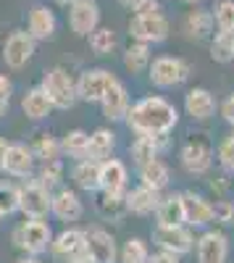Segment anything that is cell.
<instances>
[{"label":"cell","mask_w":234,"mask_h":263,"mask_svg":"<svg viewBox=\"0 0 234 263\" xmlns=\"http://www.w3.org/2000/svg\"><path fill=\"white\" fill-rule=\"evenodd\" d=\"M113 150H116V135L111 129L100 126L90 135V145H87V158L90 161H98V163L108 161V158H113Z\"/></svg>","instance_id":"4316f807"},{"label":"cell","mask_w":234,"mask_h":263,"mask_svg":"<svg viewBox=\"0 0 234 263\" xmlns=\"http://www.w3.org/2000/svg\"><path fill=\"white\" fill-rule=\"evenodd\" d=\"M50 213L63 224H74L82 218L84 205L79 200V195L69 187H61L58 192H53V203H50Z\"/></svg>","instance_id":"e0dca14e"},{"label":"cell","mask_w":234,"mask_h":263,"mask_svg":"<svg viewBox=\"0 0 234 263\" xmlns=\"http://www.w3.org/2000/svg\"><path fill=\"white\" fill-rule=\"evenodd\" d=\"M213 16H210V11H203V8H195V11H189L182 21V32L189 37V40H208L210 34H213Z\"/></svg>","instance_id":"d4e9b609"},{"label":"cell","mask_w":234,"mask_h":263,"mask_svg":"<svg viewBox=\"0 0 234 263\" xmlns=\"http://www.w3.org/2000/svg\"><path fill=\"white\" fill-rule=\"evenodd\" d=\"M18 213V187L0 182V216H13Z\"/></svg>","instance_id":"f35d334b"},{"label":"cell","mask_w":234,"mask_h":263,"mask_svg":"<svg viewBox=\"0 0 234 263\" xmlns=\"http://www.w3.org/2000/svg\"><path fill=\"white\" fill-rule=\"evenodd\" d=\"M50 255L61 263H69L74 258H84V229L69 227L58 234H53L50 239Z\"/></svg>","instance_id":"8fae6325"},{"label":"cell","mask_w":234,"mask_h":263,"mask_svg":"<svg viewBox=\"0 0 234 263\" xmlns=\"http://www.w3.org/2000/svg\"><path fill=\"white\" fill-rule=\"evenodd\" d=\"M168 34H171V21L163 13H147V16H132L129 18V37L134 42L155 45V42H163Z\"/></svg>","instance_id":"ba28073f"},{"label":"cell","mask_w":234,"mask_h":263,"mask_svg":"<svg viewBox=\"0 0 234 263\" xmlns=\"http://www.w3.org/2000/svg\"><path fill=\"white\" fill-rule=\"evenodd\" d=\"M11 95H13V82L0 74V119L8 114V105H11Z\"/></svg>","instance_id":"b9f144b4"},{"label":"cell","mask_w":234,"mask_h":263,"mask_svg":"<svg viewBox=\"0 0 234 263\" xmlns=\"http://www.w3.org/2000/svg\"><path fill=\"white\" fill-rule=\"evenodd\" d=\"M182 203H184V224L187 227L200 229L213 221V203L208 197H203L200 192H195V190L182 192Z\"/></svg>","instance_id":"9a60e30c"},{"label":"cell","mask_w":234,"mask_h":263,"mask_svg":"<svg viewBox=\"0 0 234 263\" xmlns=\"http://www.w3.org/2000/svg\"><path fill=\"white\" fill-rule=\"evenodd\" d=\"M3 171L11 174L13 179H29L32 174H34V156H32L29 145H24V142H11V145H8V153H6Z\"/></svg>","instance_id":"2e32d148"},{"label":"cell","mask_w":234,"mask_h":263,"mask_svg":"<svg viewBox=\"0 0 234 263\" xmlns=\"http://www.w3.org/2000/svg\"><path fill=\"white\" fill-rule=\"evenodd\" d=\"M55 27H58V21H55V13L48 8V6H34L29 11V18H27V32L34 42L40 40H50L55 34Z\"/></svg>","instance_id":"ffe728a7"},{"label":"cell","mask_w":234,"mask_h":263,"mask_svg":"<svg viewBox=\"0 0 234 263\" xmlns=\"http://www.w3.org/2000/svg\"><path fill=\"white\" fill-rule=\"evenodd\" d=\"M134 3H137V0H119V6H121V8H129V11H132Z\"/></svg>","instance_id":"681fc988"},{"label":"cell","mask_w":234,"mask_h":263,"mask_svg":"<svg viewBox=\"0 0 234 263\" xmlns=\"http://www.w3.org/2000/svg\"><path fill=\"white\" fill-rule=\"evenodd\" d=\"M184 111L192 121H208L216 114V98L205 87H192L184 95Z\"/></svg>","instance_id":"d6986e66"},{"label":"cell","mask_w":234,"mask_h":263,"mask_svg":"<svg viewBox=\"0 0 234 263\" xmlns=\"http://www.w3.org/2000/svg\"><path fill=\"white\" fill-rule=\"evenodd\" d=\"M113 82H116V77L108 69H87L76 79V98L84 103H100Z\"/></svg>","instance_id":"30bf717a"},{"label":"cell","mask_w":234,"mask_h":263,"mask_svg":"<svg viewBox=\"0 0 234 263\" xmlns=\"http://www.w3.org/2000/svg\"><path fill=\"white\" fill-rule=\"evenodd\" d=\"M95 211L105 218V221H119V218H124V213H129L126 211V192H103V190H98Z\"/></svg>","instance_id":"83f0119b"},{"label":"cell","mask_w":234,"mask_h":263,"mask_svg":"<svg viewBox=\"0 0 234 263\" xmlns=\"http://www.w3.org/2000/svg\"><path fill=\"white\" fill-rule=\"evenodd\" d=\"M153 242L158 250L171 253V255H187L195 248V232L187 224L182 227H155L153 229Z\"/></svg>","instance_id":"9c48e42d"},{"label":"cell","mask_w":234,"mask_h":263,"mask_svg":"<svg viewBox=\"0 0 234 263\" xmlns=\"http://www.w3.org/2000/svg\"><path fill=\"white\" fill-rule=\"evenodd\" d=\"M210 16H213V24L219 29L234 32V0H219V3L210 8Z\"/></svg>","instance_id":"74e56055"},{"label":"cell","mask_w":234,"mask_h":263,"mask_svg":"<svg viewBox=\"0 0 234 263\" xmlns=\"http://www.w3.org/2000/svg\"><path fill=\"white\" fill-rule=\"evenodd\" d=\"M137 174H140V184L142 187H150L155 192H163L168 184H171V171H168V166L161 158L137 166Z\"/></svg>","instance_id":"603a6c76"},{"label":"cell","mask_w":234,"mask_h":263,"mask_svg":"<svg viewBox=\"0 0 234 263\" xmlns=\"http://www.w3.org/2000/svg\"><path fill=\"white\" fill-rule=\"evenodd\" d=\"M69 263H87V260H84V258H74V260H69Z\"/></svg>","instance_id":"816d5d0a"},{"label":"cell","mask_w":234,"mask_h":263,"mask_svg":"<svg viewBox=\"0 0 234 263\" xmlns=\"http://www.w3.org/2000/svg\"><path fill=\"white\" fill-rule=\"evenodd\" d=\"M34 45L37 42L29 37L27 29H16L6 37L3 42V61L8 69H21V66H27L29 58L34 55Z\"/></svg>","instance_id":"7c38bea8"},{"label":"cell","mask_w":234,"mask_h":263,"mask_svg":"<svg viewBox=\"0 0 234 263\" xmlns=\"http://www.w3.org/2000/svg\"><path fill=\"white\" fill-rule=\"evenodd\" d=\"M213 161H216V147H213L208 135H189V140L179 150V163L187 174H192V177L208 174L213 168Z\"/></svg>","instance_id":"277c9868"},{"label":"cell","mask_w":234,"mask_h":263,"mask_svg":"<svg viewBox=\"0 0 234 263\" xmlns=\"http://www.w3.org/2000/svg\"><path fill=\"white\" fill-rule=\"evenodd\" d=\"M226 182H224V177H219V179H213V182H210V190H213V192H219V195H224L226 192Z\"/></svg>","instance_id":"7dc6e473"},{"label":"cell","mask_w":234,"mask_h":263,"mask_svg":"<svg viewBox=\"0 0 234 263\" xmlns=\"http://www.w3.org/2000/svg\"><path fill=\"white\" fill-rule=\"evenodd\" d=\"M182 3H189V6H195V3H200V0H182Z\"/></svg>","instance_id":"f5cc1de1"},{"label":"cell","mask_w":234,"mask_h":263,"mask_svg":"<svg viewBox=\"0 0 234 263\" xmlns=\"http://www.w3.org/2000/svg\"><path fill=\"white\" fill-rule=\"evenodd\" d=\"M213 221L216 224H234V203L226 197H216L213 203Z\"/></svg>","instance_id":"60d3db41"},{"label":"cell","mask_w":234,"mask_h":263,"mask_svg":"<svg viewBox=\"0 0 234 263\" xmlns=\"http://www.w3.org/2000/svg\"><path fill=\"white\" fill-rule=\"evenodd\" d=\"M16 263H42L40 258H34V255H24V258H18Z\"/></svg>","instance_id":"c3c4849f"},{"label":"cell","mask_w":234,"mask_h":263,"mask_svg":"<svg viewBox=\"0 0 234 263\" xmlns=\"http://www.w3.org/2000/svg\"><path fill=\"white\" fill-rule=\"evenodd\" d=\"M210 58L216 63H231L234 61V32L219 29L210 40Z\"/></svg>","instance_id":"836d02e7"},{"label":"cell","mask_w":234,"mask_h":263,"mask_svg":"<svg viewBox=\"0 0 234 263\" xmlns=\"http://www.w3.org/2000/svg\"><path fill=\"white\" fill-rule=\"evenodd\" d=\"M161 192L150 190V187H134L126 192V211L134 213V216H153L155 208L161 205Z\"/></svg>","instance_id":"7402d4cb"},{"label":"cell","mask_w":234,"mask_h":263,"mask_svg":"<svg viewBox=\"0 0 234 263\" xmlns=\"http://www.w3.org/2000/svg\"><path fill=\"white\" fill-rule=\"evenodd\" d=\"M126 182H129V171H126L124 161L108 158L100 163V190L103 192H126Z\"/></svg>","instance_id":"44dd1931"},{"label":"cell","mask_w":234,"mask_h":263,"mask_svg":"<svg viewBox=\"0 0 234 263\" xmlns=\"http://www.w3.org/2000/svg\"><path fill=\"white\" fill-rule=\"evenodd\" d=\"M58 6H71V3H76V0H55Z\"/></svg>","instance_id":"f907efd6"},{"label":"cell","mask_w":234,"mask_h":263,"mask_svg":"<svg viewBox=\"0 0 234 263\" xmlns=\"http://www.w3.org/2000/svg\"><path fill=\"white\" fill-rule=\"evenodd\" d=\"M150 45H145V42H132L129 48L124 50V69L129 74H142L147 71V66H150Z\"/></svg>","instance_id":"1f68e13d"},{"label":"cell","mask_w":234,"mask_h":263,"mask_svg":"<svg viewBox=\"0 0 234 263\" xmlns=\"http://www.w3.org/2000/svg\"><path fill=\"white\" fill-rule=\"evenodd\" d=\"M8 140L3 137V135H0V171H3V163H6V153H8Z\"/></svg>","instance_id":"bcb514c9"},{"label":"cell","mask_w":234,"mask_h":263,"mask_svg":"<svg viewBox=\"0 0 234 263\" xmlns=\"http://www.w3.org/2000/svg\"><path fill=\"white\" fill-rule=\"evenodd\" d=\"M13 245L24 253V255H42L50 248V239H53V229L45 218H24L13 232H11Z\"/></svg>","instance_id":"3957f363"},{"label":"cell","mask_w":234,"mask_h":263,"mask_svg":"<svg viewBox=\"0 0 234 263\" xmlns=\"http://www.w3.org/2000/svg\"><path fill=\"white\" fill-rule=\"evenodd\" d=\"M53 192L42 187L37 179H29L18 187V213L24 218H48L50 216Z\"/></svg>","instance_id":"8992f818"},{"label":"cell","mask_w":234,"mask_h":263,"mask_svg":"<svg viewBox=\"0 0 234 263\" xmlns=\"http://www.w3.org/2000/svg\"><path fill=\"white\" fill-rule=\"evenodd\" d=\"M216 158H219V163H221V168H224V171L234 174V132H231V135L219 145Z\"/></svg>","instance_id":"ab89813d"},{"label":"cell","mask_w":234,"mask_h":263,"mask_svg":"<svg viewBox=\"0 0 234 263\" xmlns=\"http://www.w3.org/2000/svg\"><path fill=\"white\" fill-rule=\"evenodd\" d=\"M100 24V6L95 0H76L69 6V27L79 37H90Z\"/></svg>","instance_id":"4fadbf2b"},{"label":"cell","mask_w":234,"mask_h":263,"mask_svg":"<svg viewBox=\"0 0 234 263\" xmlns=\"http://www.w3.org/2000/svg\"><path fill=\"white\" fill-rule=\"evenodd\" d=\"M0 221H3V216H0Z\"/></svg>","instance_id":"db71d44e"},{"label":"cell","mask_w":234,"mask_h":263,"mask_svg":"<svg viewBox=\"0 0 234 263\" xmlns=\"http://www.w3.org/2000/svg\"><path fill=\"white\" fill-rule=\"evenodd\" d=\"M166 147H168V135H161V137H137L132 142L129 153H132V161L137 166H142L147 161H155Z\"/></svg>","instance_id":"484cf974"},{"label":"cell","mask_w":234,"mask_h":263,"mask_svg":"<svg viewBox=\"0 0 234 263\" xmlns=\"http://www.w3.org/2000/svg\"><path fill=\"white\" fill-rule=\"evenodd\" d=\"M132 13H134V16L161 13V3H158V0H137V3L132 6Z\"/></svg>","instance_id":"7bdbcfd3"},{"label":"cell","mask_w":234,"mask_h":263,"mask_svg":"<svg viewBox=\"0 0 234 263\" xmlns=\"http://www.w3.org/2000/svg\"><path fill=\"white\" fill-rule=\"evenodd\" d=\"M21 111H24V116L32 119V121H42V119L50 116L53 105H50L48 95L42 92V87H32V90H27L24 98H21Z\"/></svg>","instance_id":"f546056e"},{"label":"cell","mask_w":234,"mask_h":263,"mask_svg":"<svg viewBox=\"0 0 234 263\" xmlns=\"http://www.w3.org/2000/svg\"><path fill=\"white\" fill-rule=\"evenodd\" d=\"M221 119L234 129V95H229V98L221 103Z\"/></svg>","instance_id":"ee69618b"},{"label":"cell","mask_w":234,"mask_h":263,"mask_svg":"<svg viewBox=\"0 0 234 263\" xmlns=\"http://www.w3.org/2000/svg\"><path fill=\"white\" fill-rule=\"evenodd\" d=\"M124 124L137 137H161V135H171L177 129L179 111L174 103H168L161 95H145L129 105Z\"/></svg>","instance_id":"6da1fadb"},{"label":"cell","mask_w":234,"mask_h":263,"mask_svg":"<svg viewBox=\"0 0 234 263\" xmlns=\"http://www.w3.org/2000/svg\"><path fill=\"white\" fill-rule=\"evenodd\" d=\"M147 260H150V250H147V242L140 237H129L119 250V263H147Z\"/></svg>","instance_id":"e575fe53"},{"label":"cell","mask_w":234,"mask_h":263,"mask_svg":"<svg viewBox=\"0 0 234 263\" xmlns=\"http://www.w3.org/2000/svg\"><path fill=\"white\" fill-rule=\"evenodd\" d=\"M98 105H100V111H103V119H108V121H124L126 111H129V105H132L129 90H126V87L116 79Z\"/></svg>","instance_id":"ac0fdd59"},{"label":"cell","mask_w":234,"mask_h":263,"mask_svg":"<svg viewBox=\"0 0 234 263\" xmlns=\"http://www.w3.org/2000/svg\"><path fill=\"white\" fill-rule=\"evenodd\" d=\"M87 145H90V132L71 129L61 140V156H69L74 161H82V158H87Z\"/></svg>","instance_id":"4dcf8cb0"},{"label":"cell","mask_w":234,"mask_h":263,"mask_svg":"<svg viewBox=\"0 0 234 263\" xmlns=\"http://www.w3.org/2000/svg\"><path fill=\"white\" fill-rule=\"evenodd\" d=\"M42 92L48 95L50 105L58 108V111H69V108H74L79 103L76 98V79L63 69V66H53V69L45 71V77H42L40 82Z\"/></svg>","instance_id":"7a4b0ae2"},{"label":"cell","mask_w":234,"mask_h":263,"mask_svg":"<svg viewBox=\"0 0 234 263\" xmlns=\"http://www.w3.org/2000/svg\"><path fill=\"white\" fill-rule=\"evenodd\" d=\"M198 263H226L229 258V239L219 229H208L195 239Z\"/></svg>","instance_id":"5bb4252c"},{"label":"cell","mask_w":234,"mask_h":263,"mask_svg":"<svg viewBox=\"0 0 234 263\" xmlns=\"http://www.w3.org/2000/svg\"><path fill=\"white\" fill-rule=\"evenodd\" d=\"M155 227H182L184 224V203L182 192H171L161 197V205L155 208Z\"/></svg>","instance_id":"cb8c5ba5"},{"label":"cell","mask_w":234,"mask_h":263,"mask_svg":"<svg viewBox=\"0 0 234 263\" xmlns=\"http://www.w3.org/2000/svg\"><path fill=\"white\" fill-rule=\"evenodd\" d=\"M29 150H32L34 161H42V163L55 161V158H61V140H55L53 135H48V132H40V135L32 140Z\"/></svg>","instance_id":"d6a6232c"},{"label":"cell","mask_w":234,"mask_h":263,"mask_svg":"<svg viewBox=\"0 0 234 263\" xmlns=\"http://www.w3.org/2000/svg\"><path fill=\"white\" fill-rule=\"evenodd\" d=\"M71 179L84 192H98L100 190V163L90 161V158L76 161L74 168H71Z\"/></svg>","instance_id":"f1b7e54d"},{"label":"cell","mask_w":234,"mask_h":263,"mask_svg":"<svg viewBox=\"0 0 234 263\" xmlns=\"http://www.w3.org/2000/svg\"><path fill=\"white\" fill-rule=\"evenodd\" d=\"M189 74H192L189 63L177 55H158L147 66V77H150L153 87H158V90H174V87L189 79Z\"/></svg>","instance_id":"5b68a950"},{"label":"cell","mask_w":234,"mask_h":263,"mask_svg":"<svg viewBox=\"0 0 234 263\" xmlns=\"http://www.w3.org/2000/svg\"><path fill=\"white\" fill-rule=\"evenodd\" d=\"M147 263H179V255H171V253L158 250L155 255H150V260H147Z\"/></svg>","instance_id":"f6af8a7d"},{"label":"cell","mask_w":234,"mask_h":263,"mask_svg":"<svg viewBox=\"0 0 234 263\" xmlns=\"http://www.w3.org/2000/svg\"><path fill=\"white\" fill-rule=\"evenodd\" d=\"M90 48L95 55H108L113 53L116 48V32L111 27H98L92 34H90Z\"/></svg>","instance_id":"d590c367"},{"label":"cell","mask_w":234,"mask_h":263,"mask_svg":"<svg viewBox=\"0 0 234 263\" xmlns=\"http://www.w3.org/2000/svg\"><path fill=\"white\" fill-rule=\"evenodd\" d=\"M37 182L53 192V187H58V184L63 182V161H61V158H55V161H45V163L40 166Z\"/></svg>","instance_id":"8d00e7d4"},{"label":"cell","mask_w":234,"mask_h":263,"mask_svg":"<svg viewBox=\"0 0 234 263\" xmlns=\"http://www.w3.org/2000/svg\"><path fill=\"white\" fill-rule=\"evenodd\" d=\"M84 260L87 263H116L119 260V245L108 229H103V227L84 229Z\"/></svg>","instance_id":"52a82bcc"}]
</instances>
